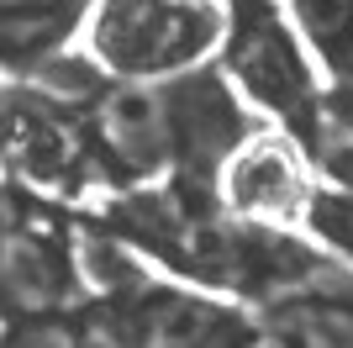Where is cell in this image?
Here are the masks:
<instances>
[{
    "label": "cell",
    "instance_id": "1",
    "mask_svg": "<svg viewBox=\"0 0 353 348\" xmlns=\"http://www.w3.org/2000/svg\"><path fill=\"white\" fill-rule=\"evenodd\" d=\"M216 69L227 85L264 111L280 132H290L301 148L316 143L322 132V74L301 48L290 16L280 0H221V43H216Z\"/></svg>",
    "mask_w": 353,
    "mask_h": 348
},
{
    "label": "cell",
    "instance_id": "2",
    "mask_svg": "<svg viewBox=\"0 0 353 348\" xmlns=\"http://www.w3.org/2000/svg\"><path fill=\"white\" fill-rule=\"evenodd\" d=\"M221 43V0H95L85 58L105 79L163 85L211 64Z\"/></svg>",
    "mask_w": 353,
    "mask_h": 348
},
{
    "label": "cell",
    "instance_id": "3",
    "mask_svg": "<svg viewBox=\"0 0 353 348\" xmlns=\"http://www.w3.org/2000/svg\"><path fill=\"white\" fill-rule=\"evenodd\" d=\"M163 111H169V180L190 201H216V174L248 143L259 122L248 116V101L227 85V74L201 69L163 79Z\"/></svg>",
    "mask_w": 353,
    "mask_h": 348
},
{
    "label": "cell",
    "instance_id": "4",
    "mask_svg": "<svg viewBox=\"0 0 353 348\" xmlns=\"http://www.w3.org/2000/svg\"><path fill=\"white\" fill-rule=\"evenodd\" d=\"M85 296L79 227L63 211L32 201L27 217L0 232V327L74 311Z\"/></svg>",
    "mask_w": 353,
    "mask_h": 348
},
{
    "label": "cell",
    "instance_id": "5",
    "mask_svg": "<svg viewBox=\"0 0 353 348\" xmlns=\"http://www.w3.org/2000/svg\"><path fill=\"white\" fill-rule=\"evenodd\" d=\"M0 174L32 195H85L95 164L85 153L79 111L37 85H0Z\"/></svg>",
    "mask_w": 353,
    "mask_h": 348
},
{
    "label": "cell",
    "instance_id": "6",
    "mask_svg": "<svg viewBox=\"0 0 353 348\" xmlns=\"http://www.w3.org/2000/svg\"><path fill=\"white\" fill-rule=\"evenodd\" d=\"M85 153L95 164V180L111 190L163 185L169 180V111L163 85H127L105 79L79 106Z\"/></svg>",
    "mask_w": 353,
    "mask_h": 348
},
{
    "label": "cell",
    "instance_id": "7",
    "mask_svg": "<svg viewBox=\"0 0 353 348\" xmlns=\"http://www.w3.org/2000/svg\"><path fill=\"white\" fill-rule=\"evenodd\" d=\"M311 195H316V169L306 148L280 127H259L216 174V206L227 217L259 222V227L301 232Z\"/></svg>",
    "mask_w": 353,
    "mask_h": 348
},
{
    "label": "cell",
    "instance_id": "8",
    "mask_svg": "<svg viewBox=\"0 0 353 348\" xmlns=\"http://www.w3.org/2000/svg\"><path fill=\"white\" fill-rule=\"evenodd\" d=\"M137 322H143V348H274L264 322L227 296L159 275L137 285Z\"/></svg>",
    "mask_w": 353,
    "mask_h": 348
},
{
    "label": "cell",
    "instance_id": "9",
    "mask_svg": "<svg viewBox=\"0 0 353 348\" xmlns=\"http://www.w3.org/2000/svg\"><path fill=\"white\" fill-rule=\"evenodd\" d=\"M95 0H0V74L11 85H27L74 53V37L85 32Z\"/></svg>",
    "mask_w": 353,
    "mask_h": 348
},
{
    "label": "cell",
    "instance_id": "10",
    "mask_svg": "<svg viewBox=\"0 0 353 348\" xmlns=\"http://www.w3.org/2000/svg\"><path fill=\"white\" fill-rule=\"evenodd\" d=\"M274 348H353V275L327 264L316 280L264 306Z\"/></svg>",
    "mask_w": 353,
    "mask_h": 348
},
{
    "label": "cell",
    "instance_id": "11",
    "mask_svg": "<svg viewBox=\"0 0 353 348\" xmlns=\"http://www.w3.org/2000/svg\"><path fill=\"white\" fill-rule=\"evenodd\" d=\"M285 16L316 74H327L332 85H353V0H290Z\"/></svg>",
    "mask_w": 353,
    "mask_h": 348
},
{
    "label": "cell",
    "instance_id": "12",
    "mask_svg": "<svg viewBox=\"0 0 353 348\" xmlns=\"http://www.w3.org/2000/svg\"><path fill=\"white\" fill-rule=\"evenodd\" d=\"M301 232L322 248L327 259H343L353 269V190L316 185L311 211H306V227H301Z\"/></svg>",
    "mask_w": 353,
    "mask_h": 348
},
{
    "label": "cell",
    "instance_id": "13",
    "mask_svg": "<svg viewBox=\"0 0 353 348\" xmlns=\"http://www.w3.org/2000/svg\"><path fill=\"white\" fill-rule=\"evenodd\" d=\"M0 348H85L79 306H74V311H59V317H37V322H11V327H0Z\"/></svg>",
    "mask_w": 353,
    "mask_h": 348
},
{
    "label": "cell",
    "instance_id": "14",
    "mask_svg": "<svg viewBox=\"0 0 353 348\" xmlns=\"http://www.w3.org/2000/svg\"><path fill=\"white\" fill-rule=\"evenodd\" d=\"M32 201H37L32 190H21L16 180H6V174H0V232H6V227H16V222L27 217V211H32Z\"/></svg>",
    "mask_w": 353,
    "mask_h": 348
},
{
    "label": "cell",
    "instance_id": "15",
    "mask_svg": "<svg viewBox=\"0 0 353 348\" xmlns=\"http://www.w3.org/2000/svg\"><path fill=\"white\" fill-rule=\"evenodd\" d=\"M322 116L353 137V85H332V90H327V95H322Z\"/></svg>",
    "mask_w": 353,
    "mask_h": 348
}]
</instances>
